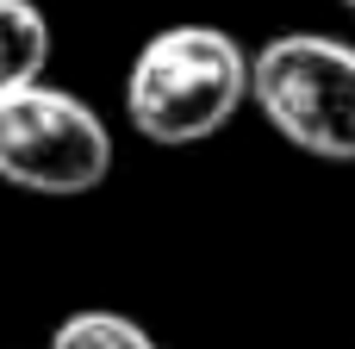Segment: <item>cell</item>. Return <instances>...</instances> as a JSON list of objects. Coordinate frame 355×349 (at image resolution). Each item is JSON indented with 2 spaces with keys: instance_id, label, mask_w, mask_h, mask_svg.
<instances>
[{
  "instance_id": "6da1fadb",
  "label": "cell",
  "mask_w": 355,
  "mask_h": 349,
  "mask_svg": "<svg viewBox=\"0 0 355 349\" xmlns=\"http://www.w3.org/2000/svg\"><path fill=\"white\" fill-rule=\"evenodd\" d=\"M250 100V50L225 25H168L125 69V119L162 150L218 137Z\"/></svg>"
},
{
  "instance_id": "7a4b0ae2",
  "label": "cell",
  "mask_w": 355,
  "mask_h": 349,
  "mask_svg": "<svg viewBox=\"0 0 355 349\" xmlns=\"http://www.w3.org/2000/svg\"><path fill=\"white\" fill-rule=\"evenodd\" d=\"M250 100L318 162H355V44L331 31H281L250 56Z\"/></svg>"
},
{
  "instance_id": "3957f363",
  "label": "cell",
  "mask_w": 355,
  "mask_h": 349,
  "mask_svg": "<svg viewBox=\"0 0 355 349\" xmlns=\"http://www.w3.org/2000/svg\"><path fill=\"white\" fill-rule=\"evenodd\" d=\"M112 175V131L106 119L50 81H25L0 100V181L44 200L94 194Z\"/></svg>"
},
{
  "instance_id": "277c9868",
  "label": "cell",
  "mask_w": 355,
  "mask_h": 349,
  "mask_svg": "<svg viewBox=\"0 0 355 349\" xmlns=\"http://www.w3.org/2000/svg\"><path fill=\"white\" fill-rule=\"evenodd\" d=\"M50 69V19L37 0H0V100Z\"/></svg>"
},
{
  "instance_id": "5b68a950",
  "label": "cell",
  "mask_w": 355,
  "mask_h": 349,
  "mask_svg": "<svg viewBox=\"0 0 355 349\" xmlns=\"http://www.w3.org/2000/svg\"><path fill=\"white\" fill-rule=\"evenodd\" d=\"M50 349H162V343L125 312H69L56 325Z\"/></svg>"
},
{
  "instance_id": "8992f818",
  "label": "cell",
  "mask_w": 355,
  "mask_h": 349,
  "mask_svg": "<svg viewBox=\"0 0 355 349\" xmlns=\"http://www.w3.org/2000/svg\"><path fill=\"white\" fill-rule=\"evenodd\" d=\"M343 6H349V12H355V0H343Z\"/></svg>"
}]
</instances>
